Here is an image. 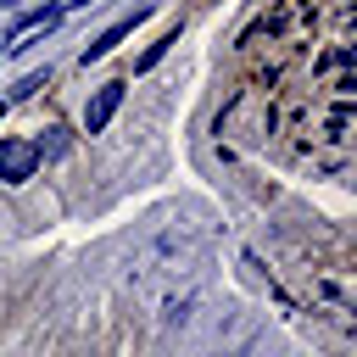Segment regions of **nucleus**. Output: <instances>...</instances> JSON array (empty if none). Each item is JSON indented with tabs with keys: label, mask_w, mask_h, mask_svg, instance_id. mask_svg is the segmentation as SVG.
<instances>
[{
	"label": "nucleus",
	"mask_w": 357,
	"mask_h": 357,
	"mask_svg": "<svg viewBox=\"0 0 357 357\" xmlns=\"http://www.w3.org/2000/svg\"><path fill=\"white\" fill-rule=\"evenodd\" d=\"M0 117H6V100H0Z\"/></svg>",
	"instance_id": "8"
},
{
	"label": "nucleus",
	"mask_w": 357,
	"mask_h": 357,
	"mask_svg": "<svg viewBox=\"0 0 357 357\" xmlns=\"http://www.w3.org/2000/svg\"><path fill=\"white\" fill-rule=\"evenodd\" d=\"M117 106H123V84L112 78V84H100V89H95V100L84 106V134H100V128L117 117Z\"/></svg>",
	"instance_id": "2"
},
{
	"label": "nucleus",
	"mask_w": 357,
	"mask_h": 357,
	"mask_svg": "<svg viewBox=\"0 0 357 357\" xmlns=\"http://www.w3.org/2000/svg\"><path fill=\"white\" fill-rule=\"evenodd\" d=\"M173 45H178V28H167V33H162V39H156V45H151V50H145L139 61H134V73H151V67H156V61H162V56H167Z\"/></svg>",
	"instance_id": "5"
},
{
	"label": "nucleus",
	"mask_w": 357,
	"mask_h": 357,
	"mask_svg": "<svg viewBox=\"0 0 357 357\" xmlns=\"http://www.w3.org/2000/svg\"><path fill=\"white\" fill-rule=\"evenodd\" d=\"M45 78H50V67H45V73H33V78H22V84H17V95H33V89H45Z\"/></svg>",
	"instance_id": "7"
},
{
	"label": "nucleus",
	"mask_w": 357,
	"mask_h": 357,
	"mask_svg": "<svg viewBox=\"0 0 357 357\" xmlns=\"http://www.w3.org/2000/svg\"><path fill=\"white\" fill-rule=\"evenodd\" d=\"M145 11H151V6H139V11H134V17H117V22H112V28H106V33H100V39H95V45H84V67H89V61H100V56H106V50H112V45H123V39H128V33H134V22H139V17H145Z\"/></svg>",
	"instance_id": "3"
},
{
	"label": "nucleus",
	"mask_w": 357,
	"mask_h": 357,
	"mask_svg": "<svg viewBox=\"0 0 357 357\" xmlns=\"http://www.w3.org/2000/svg\"><path fill=\"white\" fill-rule=\"evenodd\" d=\"M61 151H67V134H61V128H45V134L33 139V156H61Z\"/></svg>",
	"instance_id": "6"
},
{
	"label": "nucleus",
	"mask_w": 357,
	"mask_h": 357,
	"mask_svg": "<svg viewBox=\"0 0 357 357\" xmlns=\"http://www.w3.org/2000/svg\"><path fill=\"white\" fill-rule=\"evenodd\" d=\"M39 156H33V139H0V184H22L33 178Z\"/></svg>",
	"instance_id": "1"
},
{
	"label": "nucleus",
	"mask_w": 357,
	"mask_h": 357,
	"mask_svg": "<svg viewBox=\"0 0 357 357\" xmlns=\"http://www.w3.org/2000/svg\"><path fill=\"white\" fill-rule=\"evenodd\" d=\"M61 17H67V6H39V11H22V17L11 22V33H6V50H17L28 28H50V22H61Z\"/></svg>",
	"instance_id": "4"
}]
</instances>
